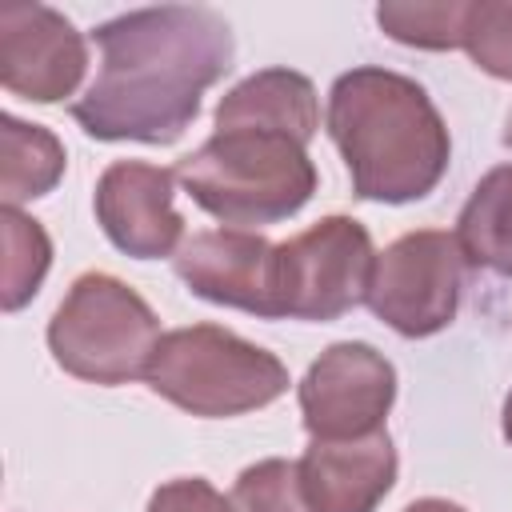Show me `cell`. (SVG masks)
Masks as SVG:
<instances>
[{"instance_id": "cell-1", "label": "cell", "mask_w": 512, "mask_h": 512, "mask_svg": "<svg viewBox=\"0 0 512 512\" xmlns=\"http://www.w3.org/2000/svg\"><path fill=\"white\" fill-rule=\"evenodd\" d=\"M100 72L72 104L96 140L172 144L200 112V96L232 68V28L212 8L160 4L96 28Z\"/></svg>"}, {"instance_id": "cell-2", "label": "cell", "mask_w": 512, "mask_h": 512, "mask_svg": "<svg viewBox=\"0 0 512 512\" xmlns=\"http://www.w3.org/2000/svg\"><path fill=\"white\" fill-rule=\"evenodd\" d=\"M328 136L360 200L408 204L448 172V128L428 92L388 68H352L328 92Z\"/></svg>"}, {"instance_id": "cell-3", "label": "cell", "mask_w": 512, "mask_h": 512, "mask_svg": "<svg viewBox=\"0 0 512 512\" xmlns=\"http://www.w3.org/2000/svg\"><path fill=\"white\" fill-rule=\"evenodd\" d=\"M184 192L232 228H256L296 216L316 192L308 144L268 128H216L176 164Z\"/></svg>"}, {"instance_id": "cell-4", "label": "cell", "mask_w": 512, "mask_h": 512, "mask_svg": "<svg viewBox=\"0 0 512 512\" xmlns=\"http://www.w3.org/2000/svg\"><path fill=\"white\" fill-rule=\"evenodd\" d=\"M144 380L168 404L208 420L264 408L288 392V368L268 348L220 324H192L160 336Z\"/></svg>"}, {"instance_id": "cell-5", "label": "cell", "mask_w": 512, "mask_h": 512, "mask_svg": "<svg viewBox=\"0 0 512 512\" xmlns=\"http://www.w3.org/2000/svg\"><path fill=\"white\" fill-rule=\"evenodd\" d=\"M160 320L140 292L108 272H84L48 320L52 360L88 384H128L148 376Z\"/></svg>"}, {"instance_id": "cell-6", "label": "cell", "mask_w": 512, "mask_h": 512, "mask_svg": "<svg viewBox=\"0 0 512 512\" xmlns=\"http://www.w3.org/2000/svg\"><path fill=\"white\" fill-rule=\"evenodd\" d=\"M376 252L352 216H324L276 244V320H336L368 300Z\"/></svg>"}, {"instance_id": "cell-7", "label": "cell", "mask_w": 512, "mask_h": 512, "mask_svg": "<svg viewBox=\"0 0 512 512\" xmlns=\"http://www.w3.org/2000/svg\"><path fill=\"white\" fill-rule=\"evenodd\" d=\"M464 252L452 232L420 228L376 252L368 308L400 336H432L452 324L460 304Z\"/></svg>"}, {"instance_id": "cell-8", "label": "cell", "mask_w": 512, "mask_h": 512, "mask_svg": "<svg viewBox=\"0 0 512 512\" xmlns=\"http://www.w3.org/2000/svg\"><path fill=\"white\" fill-rule=\"evenodd\" d=\"M396 400V368L360 340L324 348L300 380V412L312 440H356L384 428Z\"/></svg>"}, {"instance_id": "cell-9", "label": "cell", "mask_w": 512, "mask_h": 512, "mask_svg": "<svg viewBox=\"0 0 512 512\" xmlns=\"http://www.w3.org/2000/svg\"><path fill=\"white\" fill-rule=\"evenodd\" d=\"M88 68V44L76 24L48 4H0V84L32 104H56L76 92Z\"/></svg>"}, {"instance_id": "cell-10", "label": "cell", "mask_w": 512, "mask_h": 512, "mask_svg": "<svg viewBox=\"0 0 512 512\" xmlns=\"http://www.w3.org/2000/svg\"><path fill=\"white\" fill-rule=\"evenodd\" d=\"M176 276L212 304L276 320V244H268L260 232H192L176 248Z\"/></svg>"}, {"instance_id": "cell-11", "label": "cell", "mask_w": 512, "mask_h": 512, "mask_svg": "<svg viewBox=\"0 0 512 512\" xmlns=\"http://www.w3.org/2000/svg\"><path fill=\"white\" fill-rule=\"evenodd\" d=\"M172 196L176 172L144 160H116L96 180V220L120 252L136 260H160L176 252L184 236Z\"/></svg>"}, {"instance_id": "cell-12", "label": "cell", "mask_w": 512, "mask_h": 512, "mask_svg": "<svg viewBox=\"0 0 512 512\" xmlns=\"http://www.w3.org/2000/svg\"><path fill=\"white\" fill-rule=\"evenodd\" d=\"M296 464L312 512H372L396 480V448L384 428L356 440H312Z\"/></svg>"}, {"instance_id": "cell-13", "label": "cell", "mask_w": 512, "mask_h": 512, "mask_svg": "<svg viewBox=\"0 0 512 512\" xmlns=\"http://www.w3.org/2000/svg\"><path fill=\"white\" fill-rule=\"evenodd\" d=\"M216 128H268L308 144L320 128L316 88L304 72L264 68L240 80L216 104Z\"/></svg>"}, {"instance_id": "cell-14", "label": "cell", "mask_w": 512, "mask_h": 512, "mask_svg": "<svg viewBox=\"0 0 512 512\" xmlns=\"http://www.w3.org/2000/svg\"><path fill=\"white\" fill-rule=\"evenodd\" d=\"M452 236L468 264L492 276H512V164L492 168L472 188Z\"/></svg>"}, {"instance_id": "cell-15", "label": "cell", "mask_w": 512, "mask_h": 512, "mask_svg": "<svg viewBox=\"0 0 512 512\" xmlns=\"http://www.w3.org/2000/svg\"><path fill=\"white\" fill-rule=\"evenodd\" d=\"M60 176H64V144L40 124L0 116V196H4V208H20L24 200L52 192Z\"/></svg>"}, {"instance_id": "cell-16", "label": "cell", "mask_w": 512, "mask_h": 512, "mask_svg": "<svg viewBox=\"0 0 512 512\" xmlns=\"http://www.w3.org/2000/svg\"><path fill=\"white\" fill-rule=\"evenodd\" d=\"M0 232H4V288H0V304H4V312H16L44 284L48 264H52V240L20 208H4L0 212Z\"/></svg>"}, {"instance_id": "cell-17", "label": "cell", "mask_w": 512, "mask_h": 512, "mask_svg": "<svg viewBox=\"0 0 512 512\" xmlns=\"http://www.w3.org/2000/svg\"><path fill=\"white\" fill-rule=\"evenodd\" d=\"M464 16L468 4L464 0H388L376 8V24L408 48H460L464 40Z\"/></svg>"}, {"instance_id": "cell-18", "label": "cell", "mask_w": 512, "mask_h": 512, "mask_svg": "<svg viewBox=\"0 0 512 512\" xmlns=\"http://www.w3.org/2000/svg\"><path fill=\"white\" fill-rule=\"evenodd\" d=\"M232 512H312L296 460H260L232 484Z\"/></svg>"}, {"instance_id": "cell-19", "label": "cell", "mask_w": 512, "mask_h": 512, "mask_svg": "<svg viewBox=\"0 0 512 512\" xmlns=\"http://www.w3.org/2000/svg\"><path fill=\"white\" fill-rule=\"evenodd\" d=\"M460 48L480 72L512 84V0H472Z\"/></svg>"}, {"instance_id": "cell-20", "label": "cell", "mask_w": 512, "mask_h": 512, "mask_svg": "<svg viewBox=\"0 0 512 512\" xmlns=\"http://www.w3.org/2000/svg\"><path fill=\"white\" fill-rule=\"evenodd\" d=\"M148 512H232V500H224L200 476H180L152 492Z\"/></svg>"}, {"instance_id": "cell-21", "label": "cell", "mask_w": 512, "mask_h": 512, "mask_svg": "<svg viewBox=\"0 0 512 512\" xmlns=\"http://www.w3.org/2000/svg\"><path fill=\"white\" fill-rule=\"evenodd\" d=\"M404 512H464V508L452 500H440V496H424V500H412Z\"/></svg>"}, {"instance_id": "cell-22", "label": "cell", "mask_w": 512, "mask_h": 512, "mask_svg": "<svg viewBox=\"0 0 512 512\" xmlns=\"http://www.w3.org/2000/svg\"><path fill=\"white\" fill-rule=\"evenodd\" d=\"M504 436H508V444H512V392H508V400H504Z\"/></svg>"}]
</instances>
